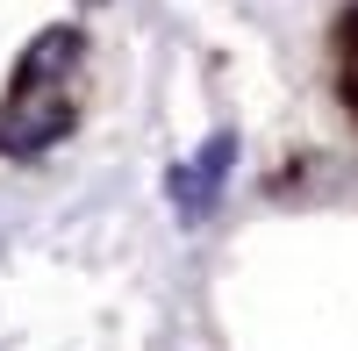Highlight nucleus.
Returning <instances> with one entry per match:
<instances>
[{
  "instance_id": "f257e3e1",
  "label": "nucleus",
  "mask_w": 358,
  "mask_h": 351,
  "mask_svg": "<svg viewBox=\"0 0 358 351\" xmlns=\"http://www.w3.org/2000/svg\"><path fill=\"white\" fill-rule=\"evenodd\" d=\"M72 129V94H15L0 108V151H43Z\"/></svg>"
},
{
  "instance_id": "f03ea898",
  "label": "nucleus",
  "mask_w": 358,
  "mask_h": 351,
  "mask_svg": "<svg viewBox=\"0 0 358 351\" xmlns=\"http://www.w3.org/2000/svg\"><path fill=\"white\" fill-rule=\"evenodd\" d=\"M229 158H236V136H208L201 158L172 172V208H179V222H201L208 208H215V194L229 180Z\"/></svg>"
},
{
  "instance_id": "7ed1b4c3",
  "label": "nucleus",
  "mask_w": 358,
  "mask_h": 351,
  "mask_svg": "<svg viewBox=\"0 0 358 351\" xmlns=\"http://www.w3.org/2000/svg\"><path fill=\"white\" fill-rule=\"evenodd\" d=\"M72 65H79V29H50V36H36L29 57H22V94H57V86L72 79Z\"/></svg>"
}]
</instances>
